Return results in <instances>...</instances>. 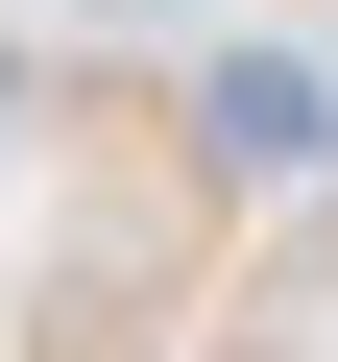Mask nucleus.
I'll use <instances>...</instances> for the list:
<instances>
[{"label": "nucleus", "instance_id": "nucleus-1", "mask_svg": "<svg viewBox=\"0 0 338 362\" xmlns=\"http://www.w3.org/2000/svg\"><path fill=\"white\" fill-rule=\"evenodd\" d=\"M218 145H242V169H338V97H314L290 49H218Z\"/></svg>", "mask_w": 338, "mask_h": 362}, {"label": "nucleus", "instance_id": "nucleus-2", "mask_svg": "<svg viewBox=\"0 0 338 362\" xmlns=\"http://www.w3.org/2000/svg\"><path fill=\"white\" fill-rule=\"evenodd\" d=\"M73 25H218V0H73Z\"/></svg>", "mask_w": 338, "mask_h": 362}]
</instances>
